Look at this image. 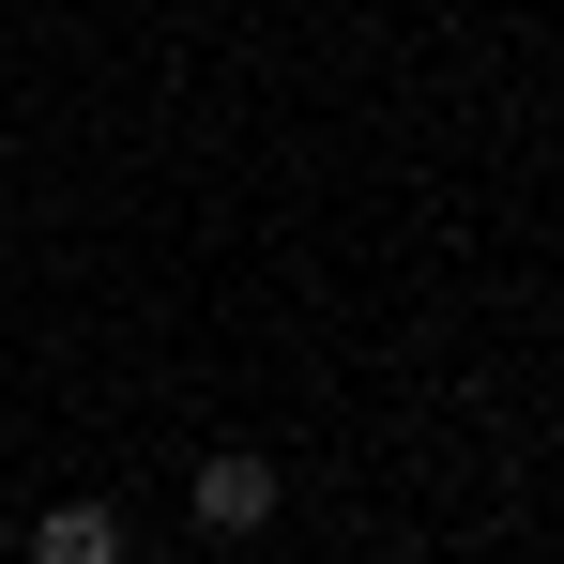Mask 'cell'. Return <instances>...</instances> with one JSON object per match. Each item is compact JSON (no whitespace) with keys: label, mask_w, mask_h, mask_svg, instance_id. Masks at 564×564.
<instances>
[{"label":"cell","mask_w":564,"mask_h":564,"mask_svg":"<svg viewBox=\"0 0 564 564\" xmlns=\"http://www.w3.org/2000/svg\"><path fill=\"white\" fill-rule=\"evenodd\" d=\"M31 550H46V564H107V550H122V519H107V503H46Z\"/></svg>","instance_id":"obj_2"},{"label":"cell","mask_w":564,"mask_h":564,"mask_svg":"<svg viewBox=\"0 0 564 564\" xmlns=\"http://www.w3.org/2000/svg\"><path fill=\"white\" fill-rule=\"evenodd\" d=\"M198 534H275V458H198Z\"/></svg>","instance_id":"obj_1"}]
</instances>
